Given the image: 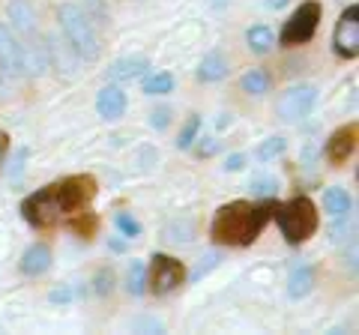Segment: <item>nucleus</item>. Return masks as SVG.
Listing matches in <instances>:
<instances>
[{
	"label": "nucleus",
	"mask_w": 359,
	"mask_h": 335,
	"mask_svg": "<svg viewBox=\"0 0 359 335\" xmlns=\"http://www.w3.org/2000/svg\"><path fill=\"white\" fill-rule=\"evenodd\" d=\"M276 200H264V204H252V200H231L216 210L210 225V237L219 245H252L266 221L273 219Z\"/></svg>",
	"instance_id": "nucleus-1"
},
{
	"label": "nucleus",
	"mask_w": 359,
	"mask_h": 335,
	"mask_svg": "<svg viewBox=\"0 0 359 335\" xmlns=\"http://www.w3.org/2000/svg\"><path fill=\"white\" fill-rule=\"evenodd\" d=\"M273 216H276V225H278V231H282V237L290 245L309 242L314 233H318V228H320L318 207H314V200L306 198V195L290 198L287 204H276Z\"/></svg>",
	"instance_id": "nucleus-2"
},
{
	"label": "nucleus",
	"mask_w": 359,
	"mask_h": 335,
	"mask_svg": "<svg viewBox=\"0 0 359 335\" xmlns=\"http://www.w3.org/2000/svg\"><path fill=\"white\" fill-rule=\"evenodd\" d=\"M57 21H60V30H63L66 42H69V48L78 54V57L87 60V63L99 60V54H102V46H99V36H96L93 21L84 15L81 6L63 4V6L57 9Z\"/></svg>",
	"instance_id": "nucleus-3"
},
{
	"label": "nucleus",
	"mask_w": 359,
	"mask_h": 335,
	"mask_svg": "<svg viewBox=\"0 0 359 335\" xmlns=\"http://www.w3.org/2000/svg\"><path fill=\"white\" fill-rule=\"evenodd\" d=\"M21 213H25L27 225H33V228H51V225H57L60 219H66L54 183L39 189V192H33L30 198H25V204H21Z\"/></svg>",
	"instance_id": "nucleus-4"
},
{
	"label": "nucleus",
	"mask_w": 359,
	"mask_h": 335,
	"mask_svg": "<svg viewBox=\"0 0 359 335\" xmlns=\"http://www.w3.org/2000/svg\"><path fill=\"white\" fill-rule=\"evenodd\" d=\"M186 282V266L180 264L171 254L156 252L150 258V273H147V285L156 296H168Z\"/></svg>",
	"instance_id": "nucleus-5"
},
{
	"label": "nucleus",
	"mask_w": 359,
	"mask_h": 335,
	"mask_svg": "<svg viewBox=\"0 0 359 335\" xmlns=\"http://www.w3.org/2000/svg\"><path fill=\"white\" fill-rule=\"evenodd\" d=\"M320 25V6L318 4H299V9H294V15L285 21L282 33H278V42L282 46H306V42L318 33Z\"/></svg>",
	"instance_id": "nucleus-6"
},
{
	"label": "nucleus",
	"mask_w": 359,
	"mask_h": 335,
	"mask_svg": "<svg viewBox=\"0 0 359 335\" xmlns=\"http://www.w3.org/2000/svg\"><path fill=\"white\" fill-rule=\"evenodd\" d=\"M332 51L341 60H356L359 57V6L351 4L335 21L332 30Z\"/></svg>",
	"instance_id": "nucleus-7"
},
{
	"label": "nucleus",
	"mask_w": 359,
	"mask_h": 335,
	"mask_svg": "<svg viewBox=\"0 0 359 335\" xmlns=\"http://www.w3.org/2000/svg\"><path fill=\"white\" fill-rule=\"evenodd\" d=\"M314 105H318V90L311 84L287 87L278 99V117L285 123H302L314 111Z\"/></svg>",
	"instance_id": "nucleus-8"
},
{
	"label": "nucleus",
	"mask_w": 359,
	"mask_h": 335,
	"mask_svg": "<svg viewBox=\"0 0 359 335\" xmlns=\"http://www.w3.org/2000/svg\"><path fill=\"white\" fill-rule=\"evenodd\" d=\"M0 75L9 81L25 78V60H21V42L13 36L4 21H0Z\"/></svg>",
	"instance_id": "nucleus-9"
},
{
	"label": "nucleus",
	"mask_w": 359,
	"mask_h": 335,
	"mask_svg": "<svg viewBox=\"0 0 359 335\" xmlns=\"http://www.w3.org/2000/svg\"><path fill=\"white\" fill-rule=\"evenodd\" d=\"M150 72V60L144 54H129V57H120L108 66V78L114 84H129V81H138Z\"/></svg>",
	"instance_id": "nucleus-10"
},
{
	"label": "nucleus",
	"mask_w": 359,
	"mask_h": 335,
	"mask_svg": "<svg viewBox=\"0 0 359 335\" xmlns=\"http://www.w3.org/2000/svg\"><path fill=\"white\" fill-rule=\"evenodd\" d=\"M353 150H356V126L335 129L332 135H330V141H327V147H323L330 165H344L353 156Z\"/></svg>",
	"instance_id": "nucleus-11"
},
{
	"label": "nucleus",
	"mask_w": 359,
	"mask_h": 335,
	"mask_svg": "<svg viewBox=\"0 0 359 335\" xmlns=\"http://www.w3.org/2000/svg\"><path fill=\"white\" fill-rule=\"evenodd\" d=\"M126 105H129V99H126V93H123V87H117V84L102 87L99 96H96V111H99L102 120H120L123 114H126Z\"/></svg>",
	"instance_id": "nucleus-12"
},
{
	"label": "nucleus",
	"mask_w": 359,
	"mask_h": 335,
	"mask_svg": "<svg viewBox=\"0 0 359 335\" xmlns=\"http://www.w3.org/2000/svg\"><path fill=\"white\" fill-rule=\"evenodd\" d=\"M45 54H48V66H57V72L63 69V75H72L75 72V63L81 60L78 54L69 48V42H63L57 36H48L45 39Z\"/></svg>",
	"instance_id": "nucleus-13"
},
{
	"label": "nucleus",
	"mask_w": 359,
	"mask_h": 335,
	"mask_svg": "<svg viewBox=\"0 0 359 335\" xmlns=\"http://www.w3.org/2000/svg\"><path fill=\"white\" fill-rule=\"evenodd\" d=\"M51 270V249L45 242H33L30 249L21 254V273L25 275H45Z\"/></svg>",
	"instance_id": "nucleus-14"
},
{
	"label": "nucleus",
	"mask_w": 359,
	"mask_h": 335,
	"mask_svg": "<svg viewBox=\"0 0 359 335\" xmlns=\"http://www.w3.org/2000/svg\"><path fill=\"white\" fill-rule=\"evenodd\" d=\"M228 75V57H224L222 51H210L204 54V60L198 63V72L195 78L204 84H212V81H222V78Z\"/></svg>",
	"instance_id": "nucleus-15"
},
{
	"label": "nucleus",
	"mask_w": 359,
	"mask_h": 335,
	"mask_svg": "<svg viewBox=\"0 0 359 335\" xmlns=\"http://www.w3.org/2000/svg\"><path fill=\"white\" fill-rule=\"evenodd\" d=\"M6 15L13 21V27L18 33H25V36H33V30H36V13H33V6L27 0H13V4L6 6Z\"/></svg>",
	"instance_id": "nucleus-16"
},
{
	"label": "nucleus",
	"mask_w": 359,
	"mask_h": 335,
	"mask_svg": "<svg viewBox=\"0 0 359 335\" xmlns=\"http://www.w3.org/2000/svg\"><path fill=\"white\" fill-rule=\"evenodd\" d=\"M311 287H314V273H311V266H309V264H297L294 270H290V278H287V294H290V299L309 296Z\"/></svg>",
	"instance_id": "nucleus-17"
},
{
	"label": "nucleus",
	"mask_w": 359,
	"mask_h": 335,
	"mask_svg": "<svg viewBox=\"0 0 359 335\" xmlns=\"http://www.w3.org/2000/svg\"><path fill=\"white\" fill-rule=\"evenodd\" d=\"M323 207H327V213L332 219H339V216H347V213H353V198L347 189L341 186H332L323 192Z\"/></svg>",
	"instance_id": "nucleus-18"
},
{
	"label": "nucleus",
	"mask_w": 359,
	"mask_h": 335,
	"mask_svg": "<svg viewBox=\"0 0 359 335\" xmlns=\"http://www.w3.org/2000/svg\"><path fill=\"white\" fill-rule=\"evenodd\" d=\"M21 60H25V75H42L48 69V54H45V46L27 39V46H21Z\"/></svg>",
	"instance_id": "nucleus-19"
},
{
	"label": "nucleus",
	"mask_w": 359,
	"mask_h": 335,
	"mask_svg": "<svg viewBox=\"0 0 359 335\" xmlns=\"http://www.w3.org/2000/svg\"><path fill=\"white\" fill-rule=\"evenodd\" d=\"M245 42H249L252 54H269L276 48V33L266 25H255V27H249V33H245Z\"/></svg>",
	"instance_id": "nucleus-20"
},
{
	"label": "nucleus",
	"mask_w": 359,
	"mask_h": 335,
	"mask_svg": "<svg viewBox=\"0 0 359 335\" xmlns=\"http://www.w3.org/2000/svg\"><path fill=\"white\" fill-rule=\"evenodd\" d=\"M240 87H243V93H249V96H264L269 90V72L266 69H249L240 78Z\"/></svg>",
	"instance_id": "nucleus-21"
},
{
	"label": "nucleus",
	"mask_w": 359,
	"mask_h": 335,
	"mask_svg": "<svg viewBox=\"0 0 359 335\" xmlns=\"http://www.w3.org/2000/svg\"><path fill=\"white\" fill-rule=\"evenodd\" d=\"M174 90V75L171 72H156L144 78V93L147 96H165Z\"/></svg>",
	"instance_id": "nucleus-22"
},
{
	"label": "nucleus",
	"mask_w": 359,
	"mask_h": 335,
	"mask_svg": "<svg viewBox=\"0 0 359 335\" xmlns=\"http://www.w3.org/2000/svg\"><path fill=\"white\" fill-rule=\"evenodd\" d=\"M126 287H129L132 296H144V294H147V266H144V261H132Z\"/></svg>",
	"instance_id": "nucleus-23"
},
{
	"label": "nucleus",
	"mask_w": 359,
	"mask_h": 335,
	"mask_svg": "<svg viewBox=\"0 0 359 335\" xmlns=\"http://www.w3.org/2000/svg\"><path fill=\"white\" fill-rule=\"evenodd\" d=\"M330 233H332V242H339V245H344L347 240H353L356 237V221H353V216L351 213L339 216V219H335V225L330 228Z\"/></svg>",
	"instance_id": "nucleus-24"
},
{
	"label": "nucleus",
	"mask_w": 359,
	"mask_h": 335,
	"mask_svg": "<svg viewBox=\"0 0 359 335\" xmlns=\"http://www.w3.org/2000/svg\"><path fill=\"white\" fill-rule=\"evenodd\" d=\"M219 264H222V252H207L204 258L198 261V266L192 270V275H189V282H201V278H207Z\"/></svg>",
	"instance_id": "nucleus-25"
},
{
	"label": "nucleus",
	"mask_w": 359,
	"mask_h": 335,
	"mask_svg": "<svg viewBox=\"0 0 359 335\" xmlns=\"http://www.w3.org/2000/svg\"><path fill=\"white\" fill-rule=\"evenodd\" d=\"M114 225H117V231H120V237H126V240H138L141 237V221L135 219V216H129V213H117L114 216Z\"/></svg>",
	"instance_id": "nucleus-26"
},
{
	"label": "nucleus",
	"mask_w": 359,
	"mask_h": 335,
	"mask_svg": "<svg viewBox=\"0 0 359 335\" xmlns=\"http://www.w3.org/2000/svg\"><path fill=\"white\" fill-rule=\"evenodd\" d=\"M285 150H287V141L276 135V138H266V141L261 144V147L255 150V156H257L261 162H269V159H276V156H282Z\"/></svg>",
	"instance_id": "nucleus-27"
},
{
	"label": "nucleus",
	"mask_w": 359,
	"mask_h": 335,
	"mask_svg": "<svg viewBox=\"0 0 359 335\" xmlns=\"http://www.w3.org/2000/svg\"><path fill=\"white\" fill-rule=\"evenodd\" d=\"M198 132H201V117H189V123L180 129V138H177V147L180 150H189L192 144L198 141Z\"/></svg>",
	"instance_id": "nucleus-28"
},
{
	"label": "nucleus",
	"mask_w": 359,
	"mask_h": 335,
	"mask_svg": "<svg viewBox=\"0 0 359 335\" xmlns=\"http://www.w3.org/2000/svg\"><path fill=\"white\" fill-rule=\"evenodd\" d=\"M27 156H30L27 147H18V150H15L13 162H9V168H6L9 183H21V177H25V162H27Z\"/></svg>",
	"instance_id": "nucleus-29"
},
{
	"label": "nucleus",
	"mask_w": 359,
	"mask_h": 335,
	"mask_svg": "<svg viewBox=\"0 0 359 335\" xmlns=\"http://www.w3.org/2000/svg\"><path fill=\"white\" fill-rule=\"evenodd\" d=\"M84 15L93 21V25H99V27H105L108 25V13H105V6H102V0H84Z\"/></svg>",
	"instance_id": "nucleus-30"
},
{
	"label": "nucleus",
	"mask_w": 359,
	"mask_h": 335,
	"mask_svg": "<svg viewBox=\"0 0 359 335\" xmlns=\"http://www.w3.org/2000/svg\"><path fill=\"white\" fill-rule=\"evenodd\" d=\"M249 189H252V195H257V198H269V195L278 192V180L276 177H255Z\"/></svg>",
	"instance_id": "nucleus-31"
},
{
	"label": "nucleus",
	"mask_w": 359,
	"mask_h": 335,
	"mask_svg": "<svg viewBox=\"0 0 359 335\" xmlns=\"http://www.w3.org/2000/svg\"><path fill=\"white\" fill-rule=\"evenodd\" d=\"M93 290L99 296H108L111 290H114V273L108 270V266H102V270L96 273V278H93Z\"/></svg>",
	"instance_id": "nucleus-32"
},
{
	"label": "nucleus",
	"mask_w": 359,
	"mask_h": 335,
	"mask_svg": "<svg viewBox=\"0 0 359 335\" xmlns=\"http://www.w3.org/2000/svg\"><path fill=\"white\" fill-rule=\"evenodd\" d=\"M168 240H171V242H189V240H192V225H189V221L180 225V221H177V225L168 228Z\"/></svg>",
	"instance_id": "nucleus-33"
},
{
	"label": "nucleus",
	"mask_w": 359,
	"mask_h": 335,
	"mask_svg": "<svg viewBox=\"0 0 359 335\" xmlns=\"http://www.w3.org/2000/svg\"><path fill=\"white\" fill-rule=\"evenodd\" d=\"M168 123H171V108H156L153 114H150V126H153L156 132L168 129Z\"/></svg>",
	"instance_id": "nucleus-34"
},
{
	"label": "nucleus",
	"mask_w": 359,
	"mask_h": 335,
	"mask_svg": "<svg viewBox=\"0 0 359 335\" xmlns=\"http://www.w3.org/2000/svg\"><path fill=\"white\" fill-rule=\"evenodd\" d=\"M72 296H75V290H72L69 285H60V287H54L51 294H48V299H51V303H69Z\"/></svg>",
	"instance_id": "nucleus-35"
},
{
	"label": "nucleus",
	"mask_w": 359,
	"mask_h": 335,
	"mask_svg": "<svg viewBox=\"0 0 359 335\" xmlns=\"http://www.w3.org/2000/svg\"><path fill=\"white\" fill-rule=\"evenodd\" d=\"M219 150V141L216 138H201V144H198V156H201V159H204V156H212V153H216Z\"/></svg>",
	"instance_id": "nucleus-36"
},
{
	"label": "nucleus",
	"mask_w": 359,
	"mask_h": 335,
	"mask_svg": "<svg viewBox=\"0 0 359 335\" xmlns=\"http://www.w3.org/2000/svg\"><path fill=\"white\" fill-rule=\"evenodd\" d=\"M243 165H245V156H243V153H233V156H228V159H224V171H240Z\"/></svg>",
	"instance_id": "nucleus-37"
},
{
	"label": "nucleus",
	"mask_w": 359,
	"mask_h": 335,
	"mask_svg": "<svg viewBox=\"0 0 359 335\" xmlns=\"http://www.w3.org/2000/svg\"><path fill=\"white\" fill-rule=\"evenodd\" d=\"M108 245H111V252H126V240H120V237H111Z\"/></svg>",
	"instance_id": "nucleus-38"
},
{
	"label": "nucleus",
	"mask_w": 359,
	"mask_h": 335,
	"mask_svg": "<svg viewBox=\"0 0 359 335\" xmlns=\"http://www.w3.org/2000/svg\"><path fill=\"white\" fill-rule=\"evenodd\" d=\"M264 4H266L269 9H282V6H287V0H264Z\"/></svg>",
	"instance_id": "nucleus-39"
},
{
	"label": "nucleus",
	"mask_w": 359,
	"mask_h": 335,
	"mask_svg": "<svg viewBox=\"0 0 359 335\" xmlns=\"http://www.w3.org/2000/svg\"><path fill=\"white\" fill-rule=\"evenodd\" d=\"M231 123H233V117H231V114H222V117H219V129H224V126H231Z\"/></svg>",
	"instance_id": "nucleus-40"
},
{
	"label": "nucleus",
	"mask_w": 359,
	"mask_h": 335,
	"mask_svg": "<svg viewBox=\"0 0 359 335\" xmlns=\"http://www.w3.org/2000/svg\"><path fill=\"white\" fill-rule=\"evenodd\" d=\"M4 150H6V135L0 132V156H4Z\"/></svg>",
	"instance_id": "nucleus-41"
},
{
	"label": "nucleus",
	"mask_w": 359,
	"mask_h": 335,
	"mask_svg": "<svg viewBox=\"0 0 359 335\" xmlns=\"http://www.w3.org/2000/svg\"><path fill=\"white\" fill-rule=\"evenodd\" d=\"M212 4H216V6H224V4H228V0H212Z\"/></svg>",
	"instance_id": "nucleus-42"
},
{
	"label": "nucleus",
	"mask_w": 359,
	"mask_h": 335,
	"mask_svg": "<svg viewBox=\"0 0 359 335\" xmlns=\"http://www.w3.org/2000/svg\"><path fill=\"white\" fill-rule=\"evenodd\" d=\"M0 90H4V84H0Z\"/></svg>",
	"instance_id": "nucleus-43"
}]
</instances>
